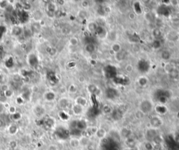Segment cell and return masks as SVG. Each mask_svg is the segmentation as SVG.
<instances>
[{"label": "cell", "instance_id": "obj_18", "mask_svg": "<svg viewBox=\"0 0 179 150\" xmlns=\"http://www.w3.org/2000/svg\"><path fill=\"white\" fill-rule=\"evenodd\" d=\"M60 117L61 118V119H62V120H67L68 119V118H69V116H68V115L67 114H66L64 112H60Z\"/></svg>", "mask_w": 179, "mask_h": 150}, {"label": "cell", "instance_id": "obj_15", "mask_svg": "<svg viewBox=\"0 0 179 150\" xmlns=\"http://www.w3.org/2000/svg\"><path fill=\"white\" fill-rule=\"evenodd\" d=\"M46 51L50 54V55H55L57 52L56 49L54 48H52V47H48L46 48Z\"/></svg>", "mask_w": 179, "mask_h": 150}, {"label": "cell", "instance_id": "obj_4", "mask_svg": "<svg viewBox=\"0 0 179 150\" xmlns=\"http://www.w3.org/2000/svg\"><path fill=\"white\" fill-rule=\"evenodd\" d=\"M87 125L85 121L83 120H81V121H76V128L79 131H83L86 128Z\"/></svg>", "mask_w": 179, "mask_h": 150}, {"label": "cell", "instance_id": "obj_13", "mask_svg": "<svg viewBox=\"0 0 179 150\" xmlns=\"http://www.w3.org/2000/svg\"><path fill=\"white\" fill-rule=\"evenodd\" d=\"M44 124H45L47 126L51 128V127L53 126L54 121L51 119V118H49V119H48L47 120H45V121L44 122Z\"/></svg>", "mask_w": 179, "mask_h": 150}, {"label": "cell", "instance_id": "obj_22", "mask_svg": "<svg viewBox=\"0 0 179 150\" xmlns=\"http://www.w3.org/2000/svg\"><path fill=\"white\" fill-rule=\"evenodd\" d=\"M23 98L22 97H18V98L16 99V103L18 104H22L23 103Z\"/></svg>", "mask_w": 179, "mask_h": 150}, {"label": "cell", "instance_id": "obj_14", "mask_svg": "<svg viewBox=\"0 0 179 150\" xmlns=\"http://www.w3.org/2000/svg\"><path fill=\"white\" fill-rule=\"evenodd\" d=\"M8 6H9V4H8L7 1H0V9H5L7 8Z\"/></svg>", "mask_w": 179, "mask_h": 150}, {"label": "cell", "instance_id": "obj_23", "mask_svg": "<svg viewBox=\"0 0 179 150\" xmlns=\"http://www.w3.org/2000/svg\"><path fill=\"white\" fill-rule=\"evenodd\" d=\"M13 80H14V81L18 82V81H20V80H21V76L18 75H14V76H13Z\"/></svg>", "mask_w": 179, "mask_h": 150}, {"label": "cell", "instance_id": "obj_3", "mask_svg": "<svg viewBox=\"0 0 179 150\" xmlns=\"http://www.w3.org/2000/svg\"><path fill=\"white\" fill-rule=\"evenodd\" d=\"M12 33L13 35L19 37L23 33V29L20 26H15L12 29Z\"/></svg>", "mask_w": 179, "mask_h": 150}, {"label": "cell", "instance_id": "obj_5", "mask_svg": "<svg viewBox=\"0 0 179 150\" xmlns=\"http://www.w3.org/2000/svg\"><path fill=\"white\" fill-rule=\"evenodd\" d=\"M95 135H96V136L99 138V139H102V138H104L105 136H106V133L105 131V130L104 129H103V128H99L97 129L96 131H95Z\"/></svg>", "mask_w": 179, "mask_h": 150}, {"label": "cell", "instance_id": "obj_12", "mask_svg": "<svg viewBox=\"0 0 179 150\" xmlns=\"http://www.w3.org/2000/svg\"><path fill=\"white\" fill-rule=\"evenodd\" d=\"M11 116L12 119L13 121H16L20 120L21 118H22V114L20 112H16L15 113V114H11Z\"/></svg>", "mask_w": 179, "mask_h": 150}, {"label": "cell", "instance_id": "obj_11", "mask_svg": "<svg viewBox=\"0 0 179 150\" xmlns=\"http://www.w3.org/2000/svg\"><path fill=\"white\" fill-rule=\"evenodd\" d=\"M5 65H6V67H8V68H11L13 65H14V60H13V58L12 57H10L8 60H6L5 62Z\"/></svg>", "mask_w": 179, "mask_h": 150}, {"label": "cell", "instance_id": "obj_6", "mask_svg": "<svg viewBox=\"0 0 179 150\" xmlns=\"http://www.w3.org/2000/svg\"><path fill=\"white\" fill-rule=\"evenodd\" d=\"M18 128L16 125H15V124H11V125L9 126V132L11 135H16V134L18 133Z\"/></svg>", "mask_w": 179, "mask_h": 150}, {"label": "cell", "instance_id": "obj_2", "mask_svg": "<svg viewBox=\"0 0 179 150\" xmlns=\"http://www.w3.org/2000/svg\"><path fill=\"white\" fill-rule=\"evenodd\" d=\"M151 124L152 127H153V128H158V127H160V126H162V121L160 119V118L155 116V117L152 118V119H151Z\"/></svg>", "mask_w": 179, "mask_h": 150}, {"label": "cell", "instance_id": "obj_8", "mask_svg": "<svg viewBox=\"0 0 179 150\" xmlns=\"http://www.w3.org/2000/svg\"><path fill=\"white\" fill-rule=\"evenodd\" d=\"M55 98V95L53 92H48L44 95V98L48 101H52Z\"/></svg>", "mask_w": 179, "mask_h": 150}, {"label": "cell", "instance_id": "obj_7", "mask_svg": "<svg viewBox=\"0 0 179 150\" xmlns=\"http://www.w3.org/2000/svg\"><path fill=\"white\" fill-rule=\"evenodd\" d=\"M69 144L71 145V147L73 148H76L80 145V141L78 139L76 138H72V140L69 142Z\"/></svg>", "mask_w": 179, "mask_h": 150}, {"label": "cell", "instance_id": "obj_21", "mask_svg": "<svg viewBox=\"0 0 179 150\" xmlns=\"http://www.w3.org/2000/svg\"><path fill=\"white\" fill-rule=\"evenodd\" d=\"M47 150H58V148H57V147L56 145H55V144H50V145L48 146Z\"/></svg>", "mask_w": 179, "mask_h": 150}, {"label": "cell", "instance_id": "obj_17", "mask_svg": "<svg viewBox=\"0 0 179 150\" xmlns=\"http://www.w3.org/2000/svg\"><path fill=\"white\" fill-rule=\"evenodd\" d=\"M4 96L6 97V98H11L12 95H13V91H11V89H8L7 91H6L4 93Z\"/></svg>", "mask_w": 179, "mask_h": 150}, {"label": "cell", "instance_id": "obj_24", "mask_svg": "<svg viewBox=\"0 0 179 150\" xmlns=\"http://www.w3.org/2000/svg\"><path fill=\"white\" fill-rule=\"evenodd\" d=\"M8 89H9V86H8L7 85H2L1 87V90L4 93L6 91H7Z\"/></svg>", "mask_w": 179, "mask_h": 150}, {"label": "cell", "instance_id": "obj_9", "mask_svg": "<svg viewBox=\"0 0 179 150\" xmlns=\"http://www.w3.org/2000/svg\"><path fill=\"white\" fill-rule=\"evenodd\" d=\"M73 111L75 114H80L83 112V109H82V106L78 105V104H76L74 105L73 108Z\"/></svg>", "mask_w": 179, "mask_h": 150}, {"label": "cell", "instance_id": "obj_26", "mask_svg": "<svg viewBox=\"0 0 179 150\" xmlns=\"http://www.w3.org/2000/svg\"><path fill=\"white\" fill-rule=\"evenodd\" d=\"M3 126H4V122H3V121L1 119H0V128L1 127H3Z\"/></svg>", "mask_w": 179, "mask_h": 150}, {"label": "cell", "instance_id": "obj_20", "mask_svg": "<svg viewBox=\"0 0 179 150\" xmlns=\"http://www.w3.org/2000/svg\"><path fill=\"white\" fill-rule=\"evenodd\" d=\"M70 44L73 46H76L78 44V39L76 38H72L70 39Z\"/></svg>", "mask_w": 179, "mask_h": 150}, {"label": "cell", "instance_id": "obj_10", "mask_svg": "<svg viewBox=\"0 0 179 150\" xmlns=\"http://www.w3.org/2000/svg\"><path fill=\"white\" fill-rule=\"evenodd\" d=\"M55 11H56V6H55V4L52 3V2L48 4V5H47V11L50 12V13H54Z\"/></svg>", "mask_w": 179, "mask_h": 150}, {"label": "cell", "instance_id": "obj_19", "mask_svg": "<svg viewBox=\"0 0 179 150\" xmlns=\"http://www.w3.org/2000/svg\"><path fill=\"white\" fill-rule=\"evenodd\" d=\"M9 112L11 114H13L16 112V108L14 106H10L9 108Z\"/></svg>", "mask_w": 179, "mask_h": 150}, {"label": "cell", "instance_id": "obj_25", "mask_svg": "<svg viewBox=\"0 0 179 150\" xmlns=\"http://www.w3.org/2000/svg\"><path fill=\"white\" fill-rule=\"evenodd\" d=\"M3 57H4V52H3V51H2V50H1V49H0V60H1V59H2V58H3Z\"/></svg>", "mask_w": 179, "mask_h": 150}, {"label": "cell", "instance_id": "obj_16", "mask_svg": "<svg viewBox=\"0 0 179 150\" xmlns=\"http://www.w3.org/2000/svg\"><path fill=\"white\" fill-rule=\"evenodd\" d=\"M17 146H18V143H17L16 141L12 140L9 142V147H10L11 149L15 150V149H16Z\"/></svg>", "mask_w": 179, "mask_h": 150}, {"label": "cell", "instance_id": "obj_1", "mask_svg": "<svg viewBox=\"0 0 179 150\" xmlns=\"http://www.w3.org/2000/svg\"><path fill=\"white\" fill-rule=\"evenodd\" d=\"M27 62L29 65L32 67H36L39 65V61L38 59V57L36 56L34 53H30L27 57Z\"/></svg>", "mask_w": 179, "mask_h": 150}]
</instances>
